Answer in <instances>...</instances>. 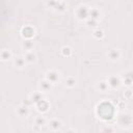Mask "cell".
I'll use <instances>...</instances> for the list:
<instances>
[{
	"label": "cell",
	"mask_w": 133,
	"mask_h": 133,
	"mask_svg": "<svg viewBox=\"0 0 133 133\" xmlns=\"http://www.w3.org/2000/svg\"><path fill=\"white\" fill-rule=\"evenodd\" d=\"M117 123L122 128H131L133 126V114L130 112H123L117 117Z\"/></svg>",
	"instance_id": "1"
},
{
	"label": "cell",
	"mask_w": 133,
	"mask_h": 133,
	"mask_svg": "<svg viewBox=\"0 0 133 133\" xmlns=\"http://www.w3.org/2000/svg\"><path fill=\"white\" fill-rule=\"evenodd\" d=\"M89 10L90 7H88L87 5H79L75 10V16L79 21L85 22L87 19H89Z\"/></svg>",
	"instance_id": "2"
},
{
	"label": "cell",
	"mask_w": 133,
	"mask_h": 133,
	"mask_svg": "<svg viewBox=\"0 0 133 133\" xmlns=\"http://www.w3.org/2000/svg\"><path fill=\"white\" fill-rule=\"evenodd\" d=\"M107 82L109 84V87L111 89H117L122 84V77L118 76V75H115V74H112L110 76H108L107 78Z\"/></svg>",
	"instance_id": "3"
},
{
	"label": "cell",
	"mask_w": 133,
	"mask_h": 133,
	"mask_svg": "<svg viewBox=\"0 0 133 133\" xmlns=\"http://www.w3.org/2000/svg\"><path fill=\"white\" fill-rule=\"evenodd\" d=\"M45 79H47L53 84H56L60 81V73L56 70H48L45 73Z\"/></svg>",
	"instance_id": "4"
},
{
	"label": "cell",
	"mask_w": 133,
	"mask_h": 133,
	"mask_svg": "<svg viewBox=\"0 0 133 133\" xmlns=\"http://www.w3.org/2000/svg\"><path fill=\"white\" fill-rule=\"evenodd\" d=\"M106 57L110 61H117L122 57V52H121L119 49H116V48L109 49L107 51V53H106Z\"/></svg>",
	"instance_id": "5"
},
{
	"label": "cell",
	"mask_w": 133,
	"mask_h": 133,
	"mask_svg": "<svg viewBox=\"0 0 133 133\" xmlns=\"http://www.w3.org/2000/svg\"><path fill=\"white\" fill-rule=\"evenodd\" d=\"M12 64L16 69H19V70H24L26 66H27V61L24 57V55H19V56H16L15 58H12Z\"/></svg>",
	"instance_id": "6"
},
{
	"label": "cell",
	"mask_w": 133,
	"mask_h": 133,
	"mask_svg": "<svg viewBox=\"0 0 133 133\" xmlns=\"http://www.w3.org/2000/svg\"><path fill=\"white\" fill-rule=\"evenodd\" d=\"M53 83H51L50 81H48L47 79H43L39 81L38 83V90L42 91L43 94H48L50 91H52L53 89Z\"/></svg>",
	"instance_id": "7"
},
{
	"label": "cell",
	"mask_w": 133,
	"mask_h": 133,
	"mask_svg": "<svg viewBox=\"0 0 133 133\" xmlns=\"http://www.w3.org/2000/svg\"><path fill=\"white\" fill-rule=\"evenodd\" d=\"M21 35L23 36L24 39H28V38H32L35 35V29L32 26H25L22 28L21 30Z\"/></svg>",
	"instance_id": "8"
},
{
	"label": "cell",
	"mask_w": 133,
	"mask_h": 133,
	"mask_svg": "<svg viewBox=\"0 0 133 133\" xmlns=\"http://www.w3.org/2000/svg\"><path fill=\"white\" fill-rule=\"evenodd\" d=\"M47 125L51 131H60L61 127L63 126V123L59 118H52L48 122Z\"/></svg>",
	"instance_id": "9"
},
{
	"label": "cell",
	"mask_w": 133,
	"mask_h": 133,
	"mask_svg": "<svg viewBox=\"0 0 133 133\" xmlns=\"http://www.w3.org/2000/svg\"><path fill=\"white\" fill-rule=\"evenodd\" d=\"M16 113L20 117H28L29 114H30V109L27 105L22 104V105H19L16 108Z\"/></svg>",
	"instance_id": "10"
},
{
	"label": "cell",
	"mask_w": 133,
	"mask_h": 133,
	"mask_svg": "<svg viewBox=\"0 0 133 133\" xmlns=\"http://www.w3.org/2000/svg\"><path fill=\"white\" fill-rule=\"evenodd\" d=\"M122 77V82L126 86H131L133 84V71H127Z\"/></svg>",
	"instance_id": "11"
},
{
	"label": "cell",
	"mask_w": 133,
	"mask_h": 133,
	"mask_svg": "<svg viewBox=\"0 0 133 133\" xmlns=\"http://www.w3.org/2000/svg\"><path fill=\"white\" fill-rule=\"evenodd\" d=\"M34 106H35V108L37 109V111L44 113V112H47V111L49 110V108H50L51 105H50V103H49L46 99H43L42 101H39L38 103H36Z\"/></svg>",
	"instance_id": "12"
},
{
	"label": "cell",
	"mask_w": 133,
	"mask_h": 133,
	"mask_svg": "<svg viewBox=\"0 0 133 133\" xmlns=\"http://www.w3.org/2000/svg\"><path fill=\"white\" fill-rule=\"evenodd\" d=\"M24 57H25V59H26L28 64H32V63H35L37 61V55H36V53L34 51L25 52Z\"/></svg>",
	"instance_id": "13"
},
{
	"label": "cell",
	"mask_w": 133,
	"mask_h": 133,
	"mask_svg": "<svg viewBox=\"0 0 133 133\" xmlns=\"http://www.w3.org/2000/svg\"><path fill=\"white\" fill-rule=\"evenodd\" d=\"M22 49L25 51V52H28V51H33L34 49V43L32 42L31 38H28V39H24L22 42V45H21Z\"/></svg>",
	"instance_id": "14"
},
{
	"label": "cell",
	"mask_w": 133,
	"mask_h": 133,
	"mask_svg": "<svg viewBox=\"0 0 133 133\" xmlns=\"http://www.w3.org/2000/svg\"><path fill=\"white\" fill-rule=\"evenodd\" d=\"M29 99H30L31 103H33V105H35L36 103H38L39 101H42V100L44 99V97H43V92L39 91V90H37V91H33V92L30 95Z\"/></svg>",
	"instance_id": "15"
},
{
	"label": "cell",
	"mask_w": 133,
	"mask_h": 133,
	"mask_svg": "<svg viewBox=\"0 0 133 133\" xmlns=\"http://www.w3.org/2000/svg\"><path fill=\"white\" fill-rule=\"evenodd\" d=\"M12 58V52L8 49H3L1 50V53H0V59L1 61L3 62H6L8 60H10Z\"/></svg>",
	"instance_id": "16"
},
{
	"label": "cell",
	"mask_w": 133,
	"mask_h": 133,
	"mask_svg": "<svg viewBox=\"0 0 133 133\" xmlns=\"http://www.w3.org/2000/svg\"><path fill=\"white\" fill-rule=\"evenodd\" d=\"M96 87H97V89H98L99 91H101V92H107V91L110 89L107 80H101V81H99V82L97 83Z\"/></svg>",
	"instance_id": "17"
},
{
	"label": "cell",
	"mask_w": 133,
	"mask_h": 133,
	"mask_svg": "<svg viewBox=\"0 0 133 133\" xmlns=\"http://www.w3.org/2000/svg\"><path fill=\"white\" fill-rule=\"evenodd\" d=\"M89 18L99 21V20H101V18H102V11H101L99 8H97V7H92V8H90V10H89Z\"/></svg>",
	"instance_id": "18"
},
{
	"label": "cell",
	"mask_w": 133,
	"mask_h": 133,
	"mask_svg": "<svg viewBox=\"0 0 133 133\" xmlns=\"http://www.w3.org/2000/svg\"><path fill=\"white\" fill-rule=\"evenodd\" d=\"M63 84H64V86L68 87V88H73V87H75L76 84H77V79H76V77H74V76H68V77H65Z\"/></svg>",
	"instance_id": "19"
},
{
	"label": "cell",
	"mask_w": 133,
	"mask_h": 133,
	"mask_svg": "<svg viewBox=\"0 0 133 133\" xmlns=\"http://www.w3.org/2000/svg\"><path fill=\"white\" fill-rule=\"evenodd\" d=\"M48 124V119L44 115H38L34 118V125L37 127H44Z\"/></svg>",
	"instance_id": "20"
},
{
	"label": "cell",
	"mask_w": 133,
	"mask_h": 133,
	"mask_svg": "<svg viewBox=\"0 0 133 133\" xmlns=\"http://www.w3.org/2000/svg\"><path fill=\"white\" fill-rule=\"evenodd\" d=\"M92 35H94V37H95L96 39H103V38H104V36H105V32H104L102 29L97 28V29H95V30H94Z\"/></svg>",
	"instance_id": "21"
},
{
	"label": "cell",
	"mask_w": 133,
	"mask_h": 133,
	"mask_svg": "<svg viewBox=\"0 0 133 133\" xmlns=\"http://www.w3.org/2000/svg\"><path fill=\"white\" fill-rule=\"evenodd\" d=\"M60 53H61V55H62L63 57H69V56H71V55L73 54V50H72L71 47H69V46H64V47L61 48Z\"/></svg>",
	"instance_id": "22"
},
{
	"label": "cell",
	"mask_w": 133,
	"mask_h": 133,
	"mask_svg": "<svg viewBox=\"0 0 133 133\" xmlns=\"http://www.w3.org/2000/svg\"><path fill=\"white\" fill-rule=\"evenodd\" d=\"M98 22H99V21L89 18V19H87V20L85 21V24H86V26H87L88 28H97V27H98Z\"/></svg>",
	"instance_id": "23"
}]
</instances>
